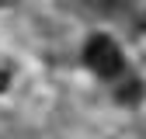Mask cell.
Instances as JSON below:
<instances>
[{
    "label": "cell",
    "mask_w": 146,
    "mask_h": 139,
    "mask_svg": "<svg viewBox=\"0 0 146 139\" xmlns=\"http://www.w3.org/2000/svg\"><path fill=\"white\" fill-rule=\"evenodd\" d=\"M84 59H87V66L94 70L98 77H104V80L118 77L122 70H125V56H122V49L108 38V35H90L87 45H84Z\"/></svg>",
    "instance_id": "6da1fadb"
},
{
    "label": "cell",
    "mask_w": 146,
    "mask_h": 139,
    "mask_svg": "<svg viewBox=\"0 0 146 139\" xmlns=\"http://www.w3.org/2000/svg\"><path fill=\"white\" fill-rule=\"evenodd\" d=\"M0 91H7V73H0Z\"/></svg>",
    "instance_id": "7a4b0ae2"
},
{
    "label": "cell",
    "mask_w": 146,
    "mask_h": 139,
    "mask_svg": "<svg viewBox=\"0 0 146 139\" xmlns=\"http://www.w3.org/2000/svg\"><path fill=\"white\" fill-rule=\"evenodd\" d=\"M139 28H143V31H146V17H143V21H139Z\"/></svg>",
    "instance_id": "3957f363"
}]
</instances>
